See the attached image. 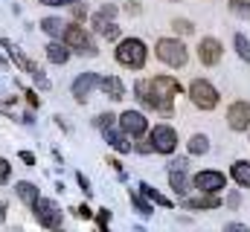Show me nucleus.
Here are the masks:
<instances>
[{"instance_id": "nucleus-1", "label": "nucleus", "mask_w": 250, "mask_h": 232, "mask_svg": "<svg viewBox=\"0 0 250 232\" xmlns=\"http://www.w3.org/2000/svg\"><path fill=\"white\" fill-rule=\"evenodd\" d=\"M137 99L148 108V111H160V114H172V99L181 96V81L172 76H154V78H143L137 81Z\"/></svg>"}, {"instance_id": "nucleus-2", "label": "nucleus", "mask_w": 250, "mask_h": 232, "mask_svg": "<svg viewBox=\"0 0 250 232\" xmlns=\"http://www.w3.org/2000/svg\"><path fill=\"white\" fill-rule=\"evenodd\" d=\"M62 41L70 47V53H79V56H87L93 58L99 50H96V44H93V38L84 32V26H79V23H67L64 26V35Z\"/></svg>"}, {"instance_id": "nucleus-3", "label": "nucleus", "mask_w": 250, "mask_h": 232, "mask_svg": "<svg viewBox=\"0 0 250 232\" xmlns=\"http://www.w3.org/2000/svg\"><path fill=\"white\" fill-rule=\"evenodd\" d=\"M146 58H148V50H146V44H143L140 38H125V41H120V47H117V61H120L123 67L143 70V67H146Z\"/></svg>"}, {"instance_id": "nucleus-4", "label": "nucleus", "mask_w": 250, "mask_h": 232, "mask_svg": "<svg viewBox=\"0 0 250 232\" xmlns=\"http://www.w3.org/2000/svg\"><path fill=\"white\" fill-rule=\"evenodd\" d=\"M0 44H3L6 50H9V56H12V61H15V64H18V67H21L23 73H29V76L35 78V84H38L41 90H50V78L44 76V70H41V67H38V64H35L32 58H26L23 53H21V50H18V47H12V41H9V38H3Z\"/></svg>"}, {"instance_id": "nucleus-5", "label": "nucleus", "mask_w": 250, "mask_h": 232, "mask_svg": "<svg viewBox=\"0 0 250 232\" xmlns=\"http://www.w3.org/2000/svg\"><path fill=\"white\" fill-rule=\"evenodd\" d=\"M189 99H192L195 108H201V111H212V108L218 105V90H215L207 78H195V81L189 84Z\"/></svg>"}, {"instance_id": "nucleus-6", "label": "nucleus", "mask_w": 250, "mask_h": 232, "mask_svg": "<svg viewBox=\"0 0 250 232\" xmlns=\"http://www.w3.org/2000/svg\"><path fill=\"white\" fill-rule=\"evenodd\" d=\"M157 58H160L163 64H169V67H184L189 53L178 38H160V41H157Z\"/></svg>"}, {"instance_id": "nucleus-7", "label": "nucleus", "mask_w": 250, "mask_h": 232, "mask_svg": "<svg viewBox=\"0 0 250 232\" xmlns=\"http://www.w3.org/2000/svg\"><path fill=\"white\" fill-rule=\"evenodd\" d=\"M148 145L157 154H172L178 148V131L169 125H154V131L148 134Z\"/></svg>"}, {"instance_id": "nucleus-8", "label": "nucleus", "mask_w": 250, "mask_h": 232, "mask_svg": "<svg viewBox=\"0 0 250 232\" xmlns=\"http://www.w3.org/2000/svg\"><path fill=\"white\" fill-rule=\"evenodd\" d=\"M32 209H35V221H38L44 230H59V224H62V209H59V203L38 197V200L32 203Z\"/></svg>"}, {"instance_id": "nucleus-9", "label": "nucleus", "mask_w": 250, "mask_h": 232, "mask_svg": "<svg viewBox=\"0 0 250 232\" xmlns=\"http://www.w3.org/2000/svg\"><path fill=\"white\" fill-rule=\"evenodd\" d=\"M195 186H198V192H209V194H218L224 186H227V177L221 172H201L195 174Z\"/></svg>"}, {"instance_id": "nucleus-10", "label": "nucleus", "mask_w": 250, "mask_h": 232, "mask_svg": "<svg viewBox=\"0 0 250 232\" xmlns=\"http://www.w3.org/2000/svg\"><path fill=\"white\" fill-rule=\"evenodd\" d=\"M227 125L233 131H248L250 128V102H233L227 111Z\"/></svg>"}, {"instance_id": "nucleus-11", "label": "nucleus", "mask_w": 250, "mask_h": 232, "mask_svg": "<svg viewBox=\"0 0 250 232\" xmlns=\"http://www.w3.org/2000/svg\"><path fill=\"white\" fill-rule=\"evenodd\" d=\"M120 125H123V131L128 136H143L146 131H148V122H146V116L137 114V111H125L120 116Z\"/></svg>"}, {"instance_id": "nucleus-12", "label": "nucleus", "mask_w": 250, "mask_h": 232, "mask_svg": "<svg viewBox=\"0 0 250 232\" xmlns=\"http://www.w3.org/2000/svg\"><path fill=\"white\" fill-rule=\"evenodd\" d=\"M221 44L215 41V38H204L201 44H198V58H201V64H207V67H215L218 61H221Z\"/></svg>"}, {"instance_id": "nucleus-13", "label": "nucleus", "mask_w": 250, "mask_h": 232, "mask_svg": "<svg viewBox=\"0 0 250 232\" xmlns=\"http://www.w3.org/2000/svg\"><path fill=\"white\" fill-rule=\"evenodd\" d=\"M96 84H99V76H96V73H82V76L73 81V96H76V102H87V96L93 93Z\"/></svg>"}, {"instance_id": "nucleus-14", "label": "nucleus", "mask_w": 250, "mask_h": 232, "mask_svg": "<svg viewBox=\"0 0 250 232\" xmlns=\"http://www.w3.org/2000/svg\"><path fill=\"white\" fill-rule=\"evenodd\" d=\"M221 206V197L218 194H209V192H204L201 197H187L184 200V209H218Z\"/></svg>"}, {"instance_id": "nucleus-15", "label": "nucleus", "mask_w": 250, "mask_h": 232, "mask_svg": "<svg viewBox=\"0 0 250 232\" xmlns=\"http://www.w3.org/2000/svg\"><path fill=\"white\" fill-rule=\"evenodd\" d=\"M102 136H105V142H108V145H111L114 151H120V154H128V151H131V142L125 139V134L114 131V125L102 128Z\"/></svg>"}, {"instance_id": "nucleus-16", "label": "nucleus", "mask_w": 250, "mask_h": 232, "mask_svg": "<svg viewBox=\"0 0 250 232\" xmlns=\"http://www.w3.org/2000/svg\"><path fill=\"white\" fill-rule=\"evenodd\" d=\"M99 87H102V90H105V96H111L114 102L125 99V84L117 78V76H105V78H99Z\"/></svg>"}, {"instance_id": "nucleus-17", "label": "nucleus", "mask_w": 250, "mask_h": 232, "mask_svg": "<svg viewBox=\"0 0 250 232\" xmlns=\"http://www.w3.org/2000/svg\"><path fill=\"white\" fill-rule=\"evenodd\" d=\"M47 58H50L53 64H67V61H70V47H67L64 41H53V44L47 47Z\"/></svg>"}, {"instance_id": "nucleus-18", "label": "nucleus", "mask_w": 250, "mask_h": 232, "mask_svg": "<svg viewBox=\"0 0 250 232\" xmlns=\"http://www.w3.org/2000/svg\"><path fill=\"white\" fill-rule=\"evenodd\" d=\"M169 186L184 197L189 192V180H187V169H169Z\"/></svg>"}, {"instance_id": "nucleus-19", "label": "nucleus", "mask_w": 250, "mask_h": 232, "mask_svg": "<svg viewBox=\"0 0 250 232\" xmlns=\"http://www.w3.org/2000/svg\"><path fill=\"white\" fill-rule=\"evenodd\" d=\"M230 174H233V180H236L242 189H250V163L248 160H236Z\"/></svg>"}, {"instance_id": "nucleus-20", "label": "nucleus", "mask_w": 250, "mask_h": 232, "mask_svg": "<svg viewBox=\"0 0 250 232\" xmlns=\"http://www.w3.org/2000/svg\"><path fill=\"white\" fill-rule=\"evenodd\" d=\"M114 15H117V6H102V9L93 15V29L102 32L108 23H114Z\"/></svg>"}, {"instance_id": "nucleus-21", "label": "nucleus", "mask_w": 250, "mask_h": 232, "mask_svg": "<svg viewBox=\"0 0 250 232\" xmlns=\"http://www.w3.org/2000/svg\"><path fill=\"white\" fill-rule=\"evenodd\" d=\"M15 192H18V197H21L23 203H29V206H32V203L38 200V189H35V186H32L29 180H21V183L15 186Z\"/></svg>"}, {"instance_id": "nucleus-22", "label": "nucleus", "mask_w": 250, "mask_h": 232, "mask_svg": "<svg viewBox=\"0 0 250 232\" xmlns=\"http://www.w3.org/2000/svg\"><path fill=\"white\" fill-rule=\"evenodd\" d=\"M64 26H67V23H62V18H44V20H41V29H44L50 38H62Z\"/></svg>"}, {"instance_id": "nucleus-23", "label": "nucleus", "mask_w": 250, "mask_h": 232, "mask_svg": "<svg viewBox=\"0 0 250 232\" xmlns=\"http://www.w3.org/2000/svg\"><path fill=\"white\" fill-rule=\"evenodd\" d=\"M140 194H146V197H148L151 203H157V206H166V209L172 206V200H169V197H163L160 192H154V189H151L148 183H140Z\"/></svg>"}, {"instance_id": "nucleus-24", "label": "nucleus", "mask_w": 250, "mask_h": 232, "mask_svg": "<svg viewBox=\"0 0 250 232\" xmlns=\"http://www.w3.org/2000/svg\"><path fill=\"white\" fill-rule=\"evenodd\" d=\"M131 206H134V209H137L143 218H148V215L154 212V209H151V203H148V200H146L140 192H131Z\"/></svg>"}, {"instance_id": "nucleus-25", "label": "nucleus", "mask_w": 250, "mask_h": 232, "mask_svg": "<svg viewBox=\"0 0 250 232\" xmlns=\"http://www.w3.org/2000/svg\"><path fill=\"white\" fill-rule=\"evenodd\" d=\"M207 151H209V139L204 134H195L189 139V154H207Z\"/></svg>"}, {"instance_id": "nucleus-26", "label": "nucleus", "mask_w": 250, "mask_h": 232, "mask_svg": "<svg viewBox=\"0 0 250 232\" xmlns=\"http://www.w3.org/2000/svg\"><path fill=\"white\" fill-rule=\"evenodd\" d=\"M233 44H236L239 58H242V61H250V41H248V38H245V35H236V38H233Z\"/></svg>"}, {"instance_id": "nucleus-27", "label": "nucleus", "mask_w": 250, "mask_h": 232, "mask_svg": "<svg viewBox=\"0 0 250 232\" xmlns=\"http://www.w3.org/2000/svg\"><path fill=\"white\" fill-rule=\"evenodd\" d=\"M230 9H233L239 18H248L250 20V0H230Z\"/></svg>"}, {"instance_id": "nucleus-28", "label": "nucleus", "mask_w": 250, "mask_h": 232, "mask_svg": "<svg viewBox=\"0 0 250 232\" xmlns=\"http://www.w3.org/2000/svg\"><path fill=\"white\" fill-rule=\"evenodd\" d=\"M172 26H175V32H181V35H192V32H195V26H192L189 20H184V18H181V20H175Z\"/></svg>"}, {"instance_id": "nucleus-29", "label": "nucleus", "mask_w": 250, "mask_h": 232, "mask_svg": "<svg viewBox=\"0 0 250 232\" xmlns=\"http://www.w3.org/2000/svg\"><path fill=\"white\" fill-rule=\"evenodd\" d=\"M114 119H117L114 114H99L96 116V128H108V125H114Z\"/></svg>"}, {"instance_id": "nucleus-30", "label": "nucleus", "mask_w": 250, "mask_h": 232, "mask_svg": "<svg viewBox=\"0 0 250 232\" xmlns=\"http://www.w3.org/2000/svg\"><path fill=\"white\" fill-rule=\"evenodd\" d=\"M96 218H99L102 232H111V230H108V221H111V212H108V209H99V215H96Z\"/></svg>"}, {"instance_id": "nucleus-31", "label": "nucleus", "mask_w": 250, "mask_h": 232, "mask_svg": "<svg viewBox=\"0 0 250 232\" xmlns=\"http://www.w3.org/2000/svg\"><path fill=\"white\" fill-rule=\"evenodd\" d=\"M9 174H12V166H9V160H0V186L9 180Z\"/></svg>"}, {"instance_id": "nucleus-32", "label": "nucleus", "mask_w": 250, "mask_h": 232, "mask_svg": "<svg viewBox=\"0 0 250 232\" xmlns=\"http://www.w3.org/2000/svg\"><path fill=\"white\" fill-rule=\"evenodd\" d=\"M76 180H79V186H82V192H84V194H90V192H93V189H90V180H87L84 174H76Z\"/></svg>"}, {"instance_id": "nucleus-33", "label": "nucleus", "mask_w": 250, "mask_h": 232, "mask_svg": "<svg viewBox=\"0 0 250 232\" xmlns=\"http://www.w3.org/2000/svg\"><path fill=\"white\" fill-rule=\"evenodd\" d=\"M239 203H242L239 192H230V194H227V206H230V209H239Z\"/></svg>"}, {"instance_id": "nucleus-34", "label": "nucleus", "mask_w": 250, "mask_h": 232, "mask_svg": "<svg viewBox=\"0 0 250 232\" xmlns=\"http://www.w3.org/2000/svg\"><path fill=\"white\" fill-rule=\"evenodd\" d=\"M38 3H44V6H73L79 0H38Z\"/></svg>"}, {"instance_id": "nucleus-35", "label": "nucleus", "mask_w": 250, "mask_h": 232, "mask_svg": "<svg viewBox=\"0 0 250 232\" xmlns=\"http://www.w3.org/2000/svg\"><path fill=\"white\" fill-rule=\"evenodd\" d=\"M76 215H79L82 221H87V218H93V212H90L87 206H79V209H76Z\"/></svg>"}, {"instance_id": "nucleus-36", "label": "nucleus", "mask_w": 250, "mask_h": 232, "mask_svg": "<svg viewBox=\"0 0 250 232\" xmlns=\"http://www.w3.org/2000/svg\"><path fill=\"white\" fill-rule=\"evenodd\" d=\"M224 232H248V227H245V224H227Z\"/></svg>"}, {"instance_id": "nucleus-37", "label": "nucleus", "mask_w": 250, "mask_h": 232, "mask_svg": "<svg viewBox=\"0 0 250 232\" xmlns=\"http://www.w3.org/2000/svg\"><path fill=\"white\" fill-rule=\"evenodd\" d=\"M26 96H29V105H32V108H38V105H41V99H38V93H35V90H26Z\"/></svg>"}, {"instance_id": "nucleus-38", "label": "nucleus", "mask_w": 250, "mask_h": 232, "mask_svg": "<svg viewBox=\"0 0 250 232\" xmlns=\"http://www.w3.org/2000/svg\"><path fill=\"white\" fill-rule=\"evenodd\" d=\"M21 160H23L26 166H35V154H29V151H21Z\"/></svg>"}, {"instance_id": "nucleus-39", "label": "nucleus", "mask_w": 250, "mask_h": 232, "mask_svg": "<svg viewBox=\"0 0 250 232\" xmlns=\"http://www.w3.org/2000/svg\"><path fill=\"white\" fill-rule=\"evenodd\" d=\"M169 169H187V160H184V157H178V160H172V163H169Z\"/></svg>"}, {"instance_id": "nucleus-40", "label": "nucleus", "mask_w": 250, "mask_h": 232, "mask_svg": "<svg viewBox=\"0 0 250 232\" xmlns=\"http://www.w3.org/2000/svg\"><path fill=\"white\" fill-rule=\"evenodd\" d=\"M3 221H6V200L0 197V224H3Z\"/></svg>"}, {"instance_id": "nucleus-41", "label": "nucleus", "mask_w": 250, "mask_h": 232, "mask_svg": "<svg viewBox=\"0 0 250 232\" xmlns=\"http://www.w3.org/2000/svg\"><path fill=\"white\" fill-rule=\"evenodd\" d=\"M134 232H146V230H143V227H137V230H134Z\"/></svg>"}]
</instances>
